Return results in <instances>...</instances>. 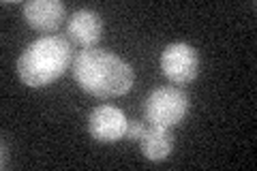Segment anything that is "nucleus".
<instances>
[{
	"label": "nucleus",
	"instance_id": "nucleus-1",
	"mask_svg": "<svg viewBox=\"0 0 257 171\" xmlns=\"http://www.w3.org/2000/svg\"><path fill=\"white\" fill-rule=\"evenodd\" d=\"M73 77L84 92L96 99H116L133 88V69L120 56L101 47H88L73 60Z\"/></svg>",
	"mask_w": 257,
	"mask_h": 171
},
{
	"label": "nucleus",
	"instance_id": "nucleus-2",
	"mask_svg": "<svg viewBox=\"0 0 257 171\" xmlns=\"http://www.w3.org/2000/svg\"><path fill=\"white\" fill-rule=\"evenodd\" d=\"M71 56L73 50L67 39L56 35L41 37L22 52L18 60V75L22 84L30 88H45L64 75L71 64Z\"/></svg>",
	"mask_w": 257,
	"mask_h": 171
},
{
	"label": "nucleus",
	"instance_id": "nucleus-3",
	"mask_svg": "<svg viewBox=\"0 0 257 171\" xmlns=\"http://www.w3.org/2000/svg\"><path fill=\"white\" fill-rule=\"evenodd\" d=\"M189 99L180 88L163 86L152 90L144 101V118L150 126L172 128L187 118Z\"/></svg>",
	"mask_w": 257,
	"mask_h": 171
},
{
	"label": "nucleus",
	"instance_id": "nucleus-4",
	"mask_svg": "<svg viewBox=\"0 0 257 171\" xmlns=\"http://www.w3.org/2000/svg\"><path fill=\"white\" fill-rule=\"evenodd\" d=\"M161 71L178 86L191 84L199 75V54L187 43H172L161 54Z\"/></svg>",
	"mask_w": 257,
	"mask_h": 171
},
{
	"label": "nucleus",
	"instance_id": "nucleus-5",
	"mask_svg": "<svg viewBox=\"0 0 257 171\" xmlns=\"http://www.w3.org/2000/svg\"><path fill=\"white\" fill-rule=\"evenodd\" d=\"M128 120L122 109L114 105H99L88 116V131L101 143H116L126 137Z\"/></svg>",
	"mask_w": 257,
	"mask_h": 171
},
{
	"label": "nucleus",
	"instance_id": "nucleus-6",
	"mask_svg": "<svg viewBox=\"0 0 257 171\" xmlns=\"http://www.w3.org/2000/svg\"><path fill=\"white\" fill-rule=\"evenodd\" d=\"M24 20L39 32H56L64 22V5L60 0H30L22 7Z\"/></svg>",
	"mask_w": 257,
	"mask_h": 171
},
{
	"label": "nucleus",
	"instance_id": "nucleus-7",
	"mask_svg": "<svg viewBox=\"0 0 257 171\" xmlns=\"http://www.w3.org/2000/svg\"><path fill=\"white\" fill-rule=\"evenodd\" d=\"M67 35L88 50V47H94L101 41L103 35V20L96 11L90 9H79L73 13V18L67 24Z\"/></svg>",
	"mask_w": 257,
	"mask_h": 171
},
{
	"label": "nucleus",
	"instance_id": "nucleus-8",
	"mask_svg": "<svg viewBox=\"0 0 257 171\" xmlns=\"http://www.w3.org/2000/svg\"><path fill=\"white\" fill-rule=\"evenodd\" d=\"M144 156L152 162H161L165 160L174 150V135L170 128L165 126H150L146 128V133L140 139Z\"/></svg>",
	"mask_w": 257,
	"mask_h": 171
},
{
	"label": "nucleus",
	"instance_id": "nucleus-9",
	"mask_svg": "<svg viewBox=\"0 0 257 171\" xmlns=\"http://www.w3.org/2000/svg\"><path fill=\"white\" fill-rule=\"evenodd\" d=\"M144 133H146V124H142V122H128V126H126V137L128 139L140 141Z\"/></svg>",
	"mask_w": 257,
	"mask_h": 171
},
{
	"label": "nucleus",
	"instance_id": "nucleus-10",
	"mask_svg": "<svg viewBox=\"0 0 257 171\" xmlns=\"http://www.w3.org/2000/svg\"><path fill=\"white\" fill-rule=\"evenodd\" d=\"M0 167L7 169V141L3 139V162H0Z\"/></svg>",
	"mask_w": 257,
	"mask_h": 171
}]
</instances>
